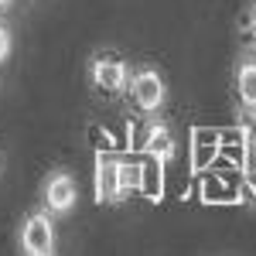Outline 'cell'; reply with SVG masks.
<instances>
[{
	"label": "cell",
	"instance_id": "obj_8",
	"mask_svg": "<svg viewBox=\"0 0 256 256\" xmlns=\"http://www.w3.org/2000/svg\"><path fill=\"white\" fill-rule=\"evenodd\" d=\"M239 96H242L246 106L256 110V62H250V65L239 68Z\"/></svg>",
	"mask_w": 256,
	"mask_h": 256
},
{
	"label": "cell",
	"instance_id": "obj_9",
	"mask_svg": "<svg viewBox=\"0 0 256 256\" xmlns=\"http://www.w3.org/2000/svg\"><path fill=\"white\" fill-rule=\"evenodd\" d=\"M10 55V34H7V28H0V62Z\"/></svg>",
	"mask_w": 256,
	"mask_h": 256
},
{
	"label": "cell",
	"instance_id": "obj_10",
	"mask_svg": "<svg viewBox=\"0 0 256 256\" xmlns=\"http://www.w3.org/2000/svg\"><path fill=\"white\" fill-rule=\"evenodd\" d=\"M246 140H250V144L256 147V116L250 120V123H246Z\"/></svg>",
	"mask_w": 256,
	"mask_h": 256
},
{
	"label": "cell",
	"instance_id": "obj_7",
	"mask_svg": "<svg viewBox=\"0 0 256 256\" xmlns=\"http://www.w3.org/2000/svg\"><path fill=\"white\" fill-rule=\"evenodd\" d=\"M147 154H150V158L158 160V164H160V160H168L171 154H174L171 134H168L164 126H158V130H150V134H147Z\"/></svg>",
	"mask_w": 256,
	"mask_h": 256
},
{
	"label": "cell",
	"instance_id": "obj_5",
	"mask_svg": "<svg viewBox=\"0 0 256 256\" xmlns=\"http://www.w3.org/2000/svg\"><path fill=\"white\" fill-rule=\"evenodd\" d=\"M92 82H96V89H102V92H120L123 82H126V68L113 58H96V65H92Z\"/></svg>",
	"mask_w": 256,
	"mask_h": 256
},
{
	"label": "cell",
	"instance_id": "obj_3",
	"mask_svg": "<svg viewBox=\"0 0 256 256\" xmlns=\"http://www.w3.org/2000/svg\"><path fill=\"white\" fill-rule=\"evenodd\" d=\"M123 192V181H120V160L110 154H99L96 158V198L99 202H116V195Z\"/></svg>",
	"mask_w": 256,
	"mask_h": 256
},
{
	"label": "cell",
	"instance_id": "obj_6",
	"mask_svg": "<svg viewBox=\"0 0 256 256\" xmlns=\"http://www.w3.org/2000/svg\"><path fill=\"white\" fill-rule=\"evenodd\" d=\"M216 154H218V134H212V130H195V158H192L195 171H205Z\"/></svg>",
	"mask_w": 256,
	"mask_h": 256
},
{
	"label": "cell",
	"instance_id": "obj_2",
	"mask_svg": "<svg viewBox=\"0 0 256 256\" xmlns=\"http://www.w3.org/2000/svg\"><path fill=\"white\" fill-rule=\"evenodd\" d=\"M130 96L144 113H154L160 102H164V82L158 72H137L130 82Z\"/></svg>",
	"mask_w": 256,
	"mask_h": 256
},
{
	"label": "cell",
	"instance_id": "obj_12",
	"mask_svg": "<svg viewBox=\"0 0 256 256\" xmlns=\"http://www.w3.org/2000/svg\"><path fill=\"white\" fill-rule=\"evenodd\" d=\"M44 256H52V253H44Z\"/></svg>",
	"mask_w": 256,
	"mask_h": 256
},
{
	"label": "cell",
	"instance_id": "obj_4",
	"mask_svg": "<svg viewBox=\"0 0 256 256\" xmlns=\"http://www.w3.org/2000/svg\"><path fill=\"white\" fill-rule=\"evenodd\" d=\"M76 195H79V188H76V181H72L68 174L48 178L44 202H48V208H52V212H68V208L76 205Z\"/></svg>",
	"mask_w": 256,
	"mask_h": 256
},
{
	"label": "cell",
	"instance_id": "obj_1",
	"mask_svg": "<svg viewBox=\"0 0 256 256\" xmlns=\"http://www.w3.org/2000/svg\"><path fill=\"white\" fill-rule=\"evenodd\" d=\"M20 242H24L28 256L52 253V246H55V229H52V218H48V216H31L28 222H24Z\"/></svg>",
	"mask_w": 256,
	"mask_h": 256
},
{
	"label": "cell",
	"instance_id": "obj_11",
	"mask_svg": "<svg viewBox=\"0 0 256 256\" xmlns=\"http://www.w3.org/2000/svg\"><path fill=\"white\" fill-rule=\"evenodd\" d=\"M4 4H10V0H0V7H4Z\"/></svg>",
	"mask_w": 256,
	"mask_h": 256
}]
</instances>
